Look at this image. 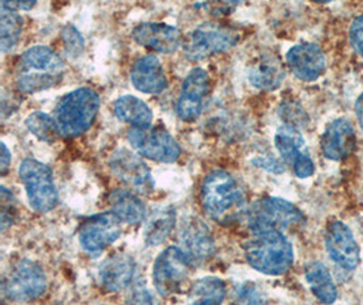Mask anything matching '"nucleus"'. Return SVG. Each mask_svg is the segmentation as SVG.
<instances>
[{
    "mask_svg": "<svg viewBox=\"0 0 363 305\" xmlns=\"http://www.w3.org/2000/svg\"><path fill=\"white\" fill-rule=\"evenodd\" d=\"M204 213L216 223L229 225L247 213V194L241 183L225 170H214L204 178L200 189Z\"/></svg>",
    "mask_w": 363,
    "mask_h": 305,
    "instance_id": "obj_1",
    "label": "nucleus"
},
{
    "mask_svg": "<svg viewBox=\"0 0 363 305\" xmlns=\"http://www.w3.org/2000/svg\"><path fill=\"white\" fill-rule=\"evenodd\" d=\"M66 64L50 47L35 45L28 49L17 64L18 90L23 94H37L57 86L63 81Z\"/></svg>",
    "mask_w": 363,
    "mask_h": 305,
    "instance_id": "obj_2",
    "label": "nucleus"
},
{
    "mask_svg": "<svg viewBox=\"0 0 363 305\" xmlns=\"http://www.w3.org/2000/svg\"><path fill=\"white\" fill-rule=\"evenodd\" d=\"M101 99L90 87H81L62 98L55 108V121L62 137H79L93 127L99 115Z\"/></svg>",
    "mask_w": 363,
    "mask_h": 305,
    "instance_id": "obj_3",
    "label": "nucleus"
},
{
    "mask_svg": "<svg viewBox=\"0 0 363 305\" xmlns=\"http://www.w3.org/2000/svg\"><path fill=\"white\" fill-rule=\"evenodd\" d=\"M245 259L255 270L267 275L287 273L294 262V250L283 232L255 234L244 244Z\"/></svg>",
    "mask_w": 363,
    "mask_h": 305,
    "instance_id": "obj_4",
    "label": "nucleus"
},
{
    "mask_svg": "<svg viewBox=\"0 0 363 305\" xmlns=\"http://www.w3.org/2000/svg\"><path fill=\"white\" fill-rule=\"evenodd\" d=\"M247 221L253 234L286 232L297 229L306 223L305 214L294 204L278 198L263 197L247 209Z\"/></svg>",
    "mask_w": 363,
    "mask_h": 305,
    "instance_id": "obj_5",
    "label": "nucleus"
},
{
    "mask_svg": "<svg viewBox=\"0 0 363 305\" xmlns=\"http://www.w3.org/2000/svg\"><path fill=\"white\" fill-rule=\"evenodd\" d=\"M0 290L1 296L9 301H34L47 290V275L38 263L21 259L3 277Z\"/></svg>",
    "mask_w": 363,
    "mask_h": 305,
    "instance_id": "obj_6",
    "label": "nucleus"
},
{
    "mask_svg": "<svg viewBox=\"0 0 363 305\" xmlns=\"http://www.w3.org/2000/svg\"><path fill=\"white\" fill-rule=\"evenodd\" d=\"M18 175L34 210L48 213L57 207L59 192L50 166L33 158H26L19 164Z\"/></svg>",
    "mask_w": 363,
    "mask_h": 305,
    "instance_id": "obj_7",
    "label": "nucleus"
},
{
    "mask_svg": "<svg viewBox=\"0 0 363 305\" xmlns=\"http://www.w3.org/2000/svg\"><path fill=\"white\" fill-rule=\"evenodd\" d=\"M238 41L240 34L229 26L213 22L203 23L182 41L184 56L189 62H201L214 54L230 50Z\"/></svg>",
    "mask_w": 363,
    "mask_h": 305,
    "instance_id": "obj_8",
    "label": "nucleus"
},
{
    "mask_svg": "<svg viewBox=\"0 0 363 305\" xmlns=\"http://www.w3.org/2000/svg\"><path fill=\"white\" fill-rule=\"evenodd\" d=\"M192 266L180 247L172 246L164 250L155 259L152 267V282L160 296L169 297L180 293L188 281Z\"/></svg>",
    "mask_w": 363,
    "mask_h": 305,
    "instance_id": "obj_9",
    "label": "nucleus"
},
{
    "mask_svg": "<svg viewBox=\"0 0 363 305\" xmlns=\"http://www.w3.org/2000/svg\"><path fill=\"white\" fill-rule=\"evenodd\" d=\"M127 139L133 149L143 158L157 163H176L182 156V148L176 139L162 128H133Z\"/></svg>",
    "mask_w": 363,
    "mask_h": 305,
    "instance_id": "obj_10",
    "label": "nucleus"
},
{
    "mask_svg": "<svg viewBox=\"0 0 363 305\" xmlns=\"http://www.w3.org/2000/svg\"><path fill=\"white\" fill-rule=\"evenodd\" d=\"M121 220L113 212L91 216L83 221L78 239L83 250L89 254H99L111 247L121 236Z\"/></svg>",
    "mask_w": 363,
    "mask_h": 305,
    "instance_id": "obj_11",
    "label": "nucleus"
},
{
    "mask_svg": "<svg viewBox=\"0 0 363 305\" xmlns=\"http://www.w3.org/2000/svg\"><path fill=\"white\" fill-rule=\"evenodd\" d=\"M109 168L120 182L138 194H150L154 190L155 182L149 166L138 152L117 149L109 159Z\"/></svg>",
    "mask_w": 363,
    "mask_h": 305,
    "instance_id": "obj_12",
    "label": "nucleus"
},
{
    "mask_svg": "<svg viewBox=\"0 0 363 305\" xmlns=\"http://www.w3.org/2000/svg\"><path fill=\"white\" fill-rule=\"evenodd\" d=\"M275 146L284 163H287L298 178L312 177L314 163L302 133L297 127L284 124L275 133Z\"/></svg>",
    "mask_w": 363,
    "mask_h": 305,
    "instance_id": "obj_13",
    "label": "nucleus"
},
{
    "mask_svg": "<svg viewBox=\"0 0 363 305\" xmlns=\"http://www.w3.org/2000/svg\"><path fill=\"white\" fill-rule=\"evenodd\" d=\"M180 248L192 265H203L214 255L215 241L208 225L195 216L184 217L179 229Z\"/></svg>",
    "mask_w": 363,
    "mask_h": 305,
    "instance_id": "obj_14",
    "label": "nucleus"
},
{
    "mask_svg": "<svg viewBox=\"0 0 363 305\" xmlns=\"http://www.w3.org/2000/svg\"><path fill=\"white\" fill-rule=\"evenodd\" d=\"M211 81L206 69L194 68L182 81L180 96L177 100V115L184 122L198 120L203 112L207 96L210 93Z\"/></svg>",
    "mask_w": 363,
    "mask_h": 305,
    "instance_id": "obj_15",
    "label": "nucleus"
},
{
    "mask_svg": "<svg viewBox=\"0 0 363 305\" xmlns=\"http://www.w3.org/2000/svg\"><path fill=\"white\" fill-rule=\"evenodd\" d=\"M325 248L330 259L346 270H354L361 263V248L352 231L339 220L330 221L327 226Z\"/></svg>",
    "mask_w": 363,
    "mask_h": 305,
    "instance_id": "obj_16",
    "label": "nucleus"
},
{
    "mask_svg": "<svg viewBox=\"0 0 363 305\" xmlns=\"http://www.w3.org/2000/svg\"><path fill=\"white\" fill-rule=\"evenodd\" d=\"M133 38L143 48L157 53H174L182 45V35L174 26L143 22L133 30Z\"/></svg>",
    "mask_w": 363,
    "mask_h": 305,
    "instance_id": "obj_17",
    "label": "nucleus"
},
{
    "mask_svg": "<svg viewBox=\"0 0 363 305\" xmlns=\"http://www.w3.org/2000/svg\"><path fill=\"white\" fill-rule=\"evenodd\" d=\"M287 65L298 79L317 81L325 69V56L320 47L311 42L298 44L286 54Z\"/></svg>",
    "mask_w": 363,
    "mask_h": 305,
    "instance_id": "obj_18",
    "label": "nucleus"
},
{
    "mask_svg": "<svg viewBox=\"0 0 363 305\" xmlns=\"http://www.w3.org/2000/svg\"><path fill=\"white\" fill-rule=\"evenodd\" d=\"M355 132L352 125L339 118L332 121L321 136V151L330 161H343L355 148Z\"/></svg>",
    "mask_w": 363,
    "mask_h": 305,
    "instance_id": "obj_19",
    "label": "nucleus"
},
{
    "mask_svg": "<svg viewBox=\"0 0 363 305\" xmlns=\"http://www.w3.org/2000/svg\"><path fill=\"white\" fill-rule=\"evenodd\" d=\"M133 87L145 94H161L167 88L164 67L154 54H147L135 62L131 71Z\"/></svg>",
    "mask_w": 363,
    "mask_h": 305,
    "instance_id": "obj_20",
    "label": "nucleus"
},
{
    "mask_svg": "<svg viewBox=\"0 0 363 305\" xmlns=\"http://www.w3.org/2000/svg\"><path fill=\"white\" fill-rule=\"evenodd\" d=\"M136 265L128 254H115L105 259L99 267V284L105 289L120 292L133 284Z\"/></svg>",
    "mask_w": 363,
    "mask_h": 305,
    "instance_id": "obj_21",
    "label": "nucleus"
},
{
    "mask_svg": "<svg viewBox=\"0 0 363 305\" xmlns=\"http://www.w3.org/2000/svg\"><path fill=\"white\" fill-rule=\"evenodd\" d=\"M248 81L253 87L265 91L277 90L286 78L281 60L272 53H262L248 65Z\"/></svg>",
    "mask_w": 363,
    "mask_h": 305,
    "instance_id": "obj_22",
    "label": "nucleus"
},
{
    "mask_svg": "<svg viewBox=\"0 0 363 305\" xmlns=\"http://www.w3.org/2000/svg\"><path fill=\"white\" fill-rule=\"evenodd\" d=\"M116 118L133 128H149L152 124L154 114L149 106L139 98L123 96L113 103Z\"/></svg>",
    "mask_w": 363,
    "mask_h": 305,
    "instance_id": "obj_23",
    "label": "nucleus"
},
{
    "mask_svg": "<svg viewBox=\"0 0 363 305\" xmlns=\"http://www.w3.org/2000/svg\"><path fill=\"white\" fill-rule=\"evenodd\" d=\"M109 205L116 216L127 224H139L147 219V209L140 197L128 190H115L109 195Z\"/></svg>",
    "mask_w": 363,
    "mask_h": 305,
    "instance_id": "obj_24",
    "label": "nucleus"
},
{
    "mask_svg": "<svg viewBox=\"0 0 363 305\" xmlns=\"http://www.w3.org/2000/svg\"><path fill=\"white\" fill-rule=\"evenodd\" d=\"M176 226V209L162 207L155 209L145 225L143 238L147 246H161L172 235Z\"/></svg>",
    "mask_w": 363,
    "mask_h": 305,
    "instance_id": "obj_25",
    "label": "nucleus"
},
{
    "mask_svg": "<svg viewBox=\"0 0 363 305\" xmlns=\"http://www.w3.org/2000/svg\"><path fill=\"white\" fill-rule=\"evenodd\" d=\"M305 278L314 296L324 304H332L337 299V289L327 266L313 260L305 267Z\"/></svg>",
    "mask_w": 363,
    "mask_h": 305,
    "instance_id": "obj_26",
    "label": "nucleus"
},
{
    "mask_svg": "<svg viewBox=\"0 0 363 305\" xmlns=\"http://www.w3.org/2000/svg\"><path fill=\"white\" fill-rule=\"evenodd\" d=\"M226 284L218 277H204L195 281L189 288L192 304H220L226 297Z\"/></svg>",
    "mask_w": 363,
    "mask_h": 305,
    "instance_id": "obj_27",
    "label": "nucleus"
},
{
    "mask_svg": "<svg viewBox=\"0 0 363 305\" xmlns=\"http://www.w3.org/2000/svg\"><path fill=\"white\" fill-rule=\"evenodd\" d=\"M23 30V18L19 13L0 8V48L9 53L16 48Z\"/></svg>",
    "mask_w": 363,
    "mask_h": 305,
    "instance_id": "obj_28",
    "label": "nucleus"
},
{
    "mask_svg": "<svg viewBox=\"0 0 363 305\" xmlns=\"http://www.w3.org/2000/svg\"><path fill=\"white\" fill-rule=\"evenodd\" d=\"M26 128L38 140L45 143H55L60 136L55 117L43 112H34L26 118Z\"/></svg>",
    "mask_w": 363,
    "mask_h": 305,
    "instance_id": "obj_29",
    "label": "nucleus"
},
{
    "mask_svg": "<svg viewBox=\"0 0 363 305\" xmlns=\"http://www.w3.org/2000/svg\"><path fill=\"white\" fill-rule=\"evenodd\" d=\"M62 37L65 42V49L69 53V56H79L84 45L81 33L78 32L74 26H67L62 33Z\"/></svg>",
    "mask_w": 363,
    "mask_h": 305,
    "instance_id": "obj_30",
    "label": "nucleus"
},
{
    "mask_svg": "<svg viewBox=\"0 0 363 305\" xmlns=\"http://www.w3.org/2000/svg\"><path fill=\"white\" fill-rule=\"evenodd\" d=\"M1 232L10 228L14 223V200L4 186H1Z\"/></svg>",
    "mask_w": 363,
    "mask_h": 305,
    "instance_id": "obj_31",
    "label": "nucleus"
},
{
    "mask_svg": "<svg viewBox=\"0 0 363 305\" xmlns=\"http://www.w3.org/2000/svg\"><path fill=\"white\" fill-rule=\"evenodd\" d=\"M350 42L354 50L363 57V16L352 22L350 28Z\"/></svg>",
    "mask_w": 363,
    "mask_h": 305,
    "instance_id": "obj_32",
    "label": "nucleus"
},
{
    "mask_svg": "<svg viewBox=\"0 0 363 305\" xmlns=\"http://www.w3.org/2000/svg\"><path fill=\"white\" fill-rule=\"evenodd\" d=\"M237 297H238V300H241L244 303H253V304L263 303V297L259 293V290L256 289L255 285H252L249 282L241 285V288L238 289V293H237Z\"/></svg>",
    "mask_w": 363,
    "mask_h": 305,
    "instance_id": "obj_33",
    "label": "nucleus"
},
{
    "mask_svg": "<svg viewBox=\"0 0 363 305\" xmlns=\"http://www.w3.org/2000/svg\"><path fill=\"white\" fill-rule=\"evenodd\" d=\"M38 0H1L0 8H6L10 11H29L37 4Z\"/></svg>",
    "mask_w": 363,
    "mask_h": 305,
    "instance_id": "obj_34",
    "label": "nucleus"
},
{
    "mask_svg": "<svg viewBox=\"0 0 363 305\" xmlns=\"http://www.w3.org/2000/svg\"><path fill=\"white\" fill-rule=\"evenodd\" d=\"M128 301L135 303V304H151L154 301V299L145 288L136 287V288H133V293L130 294Z\"/></svg>",
    "mask_w": 363,
    "mask_h": 305,
    "instance_id": "obj_35",
    "label": "nucleus"
},
{
    "mask_svg": "<svg viewBox=\"0 0 363 305\" xmlns=\"http://www.w3.org/2000/svg\"><path fill=\"white\" fill-rule=\"evenodd\" d=\"M11 164V152L9 151L7 145L1 143V159H0V171L1 175H6L9 167Z\"/></svg>",
    "mask_w": 363,
    "mask_h": 305,
    "instance_id": "obj_36",
    "label": "nucleus"
},
{
    "mask_svg": "<svg viewBox=\"0 0 363 305\" xmlns=\"http://www.w3.org/2000/svg\"><path fill=\"white\" fill-rule=\"evenodd\" d=\"M355 112H357V118H358V122H359V127L363 130V94L359 96V98L357 99V103H355Z\"/></svg>",
    "mask_w": 363,
    "mask_h": 305,
    "instance_id": "obj_37",
    "label": "nucleus"
},
{
    "mask_svg": "<svg viewBox=\"0 0 363 305\" xmlns=\"http://www.w3.org/2000/svg\"><path fill=\"white\" fill-rule=\"evenodd\" d=\"M215 3H218L220 7H225V8H234L235 6L247 1V0H214Z\"/></svg>",
    "mask_w": 363,
    "mask_h": 305,
    "instance_id": "obj_38",
    "label": "nucleus"
},
{
    "mask_svg": "<svg viewBox=\"0 0 363 305\" xmlns=\"http://www.w3.org/2000/svg\"><path fill=\"white\" fill-rule=\"evenodd\" d=\"M312 1H315V3H330L332 0H312Z\"/></svg>",
    "mask_w": 363,
    "mask_h": 305,
    "instance_id": "obj_39",
    "label": "nucleus"
}]
</instances>
